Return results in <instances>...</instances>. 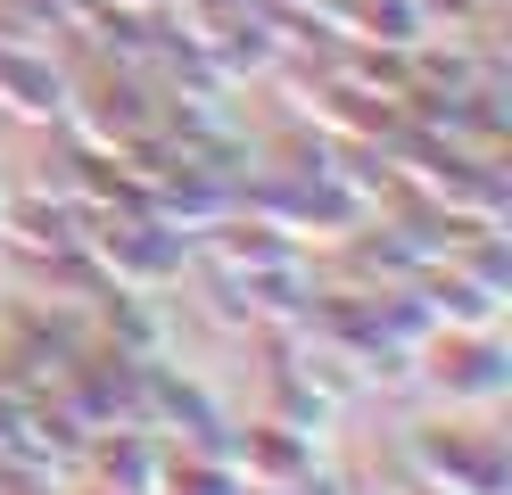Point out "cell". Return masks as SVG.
Listing matches in <instances>:
<instances>
[]
</instances>
